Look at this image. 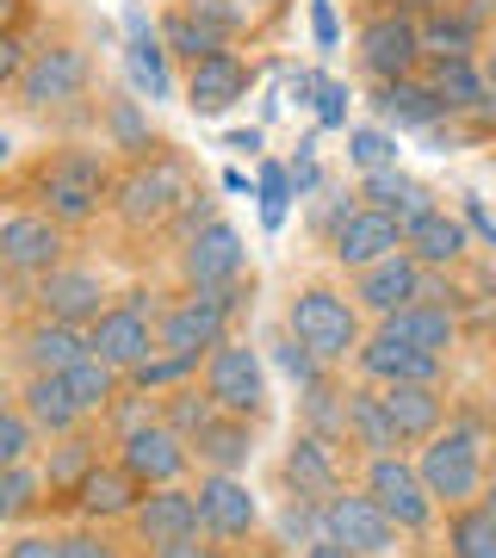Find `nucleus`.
<instances>
[{
	"mask_svg": "<svg viewBox=\"0 0 496 558\" xmlns=\"http://www.w3.org/2000/svg\"><path fill=\"white\" fill-rule=\"evenodd\" d=\"M491 447H496V435L477 416H453L428 447H416V472L428 484V497L440 502V515L459 509V502L484 497V484H491Z\"/></svg>",
	"mask_w": 496,
	"mask_h": 558,
	"instance_id": "1",
	"label": "nucleus"
},
{
	"mask_svg": "<svg viewBox=\"0 0 496 558\" xmlns=\"http://www.w3.org/2000/svg\"><path fill=\"white\" fill-rule=\"evenodd\" d=\"M112 168L94 156V149H50V156L32 168V199L62 223V230H75V223H94L99 205H112Z\"/></svg>",
	"mask_w": 496,
	"mask_h": 558,
	"instance_id": "2",
	"label": "nucleus"
},
{
	"mask_svg": "<svg viewBox=\"0 0 496 558\" xmlns=\"http://www.w3.org/2000/svg\"><path fill=\"white\" fill-rule=\"evenodd\" d=\"M193 193H198L193 168H186L180 156H168V149H156V156L131 161V168L119 174V186H112V211H119L124 230H168Z\"/></svg>",
	"mask_w": 496,
	"mask_h": 558,
	"instance_id": "3",
	"label": "nucleus"
},
{
	"mask_svg": "<svg viewBox=\"0 0 496 558\" xmlns=\"http://www.w3.org/2000/svg\"><path fill=\"white\" fill-rule=\"evenodd\" d=\"M360 311L354 292H341V286H323V279H311V286H298L292 304H286V329H292L311 354L323 360V366H348V360L360 354V341H366V329H360Z\"/></svg>",
	"mask_w": 496,
	"mask_h": 558,
	"instance_id": "4",
	"label": "nucleus"
},
{
	"mask_svg": "<svg viewBox=\"0 0 496 558\" xmlns=\"http://www.w3.org/2000/svg\"><path fill=\"white\" fill-rule=\"evenodd\" d=\"M249 299H255V274L237 279V286H218V292H193V286H186L174 304H161L156 341L168 348V354L205 360L211 348H223V341H230V317H237Z\"/></svg>",
	"mask_w": 496,
	"mask_h": 558,
	"instance_id": "5",
	"label": "nucleus"
},
{
	"mask_svg": "<svg viewBox=\"0 0 496 558\" xmlns=\"http://www.w3.org/2000/svg\"><path fill=\"white\" fill-rule=\"evenodd\" d=\"M360 490H366L403 534H428V527L440 521V502L428 497V484H422V472H416L410 453L366 459V465H360Z\"/></svg>",
	"mask_w": 496,
	"mask_h": 558,
	"instance_id": "6",
	"label": "nucleus"
},
{
	"mask_svg": "<svg viewBox=\"0 0 496 558\" xmlns=\"http://www.w3.org/2000/svg\"><path fill=\"white\" fill-rule=\"evenodd\" d=\"M360 69L373 81H403V75H422L428 62V44H422V20L410 7H378L373 20L360 25Z\"/></svg>",
	"mask_w": 496,
	"mask_h": 558,
	"instance_id": "7",
	"label": "nucleus"
},
{
	"mask_svg": "<svg viewBox=\"0 0 496 558\" xmlns=\"http://www.w3.org/2000/svg\"><path fill=\"white\" fill-rule=\"evenodd\" d=\"M198 385H205V398L218 403L223 416H249V422L267 416V373H261V354L249 341L230 336L223 348H211L205 366H198Z\"/></svg>",
	"mask_w": 496,
	"mask_h": 558,
	"instance_id": "8",
	"label": "nucleus"
},
{
	"mask_svg": "<svg viewBox=\"0 0 496 558\" xmlns=\"http://www.w3.org/2000/svg\"><path fill=\"white\" fill-rule=\"evenodd\" d=\"M94 81V62L81 44H44L25 57V75H20V100L32 112H57V106H75Z\"/></svg>",
	"mask_w": 496,
	"mask_h": 558,
	"instance_id": "9",
	"label": "nucleus"
},
{
	"mask_svg": "<svg viewBox=\"0 0 496 558\" xmlns=\"http://www.w3.org/2000/svg\"><path fill=\"white\" fill-rule=\"evenodd\" d=\"M323 534L341 539V546H354L360 558H391L397 539H403V527H397V521L385 515V509H378L360 484H354V490L341 484L336 497L323 502Z\"/></svg>",
	"mask_w": 496,
	"mask_h": 558,
	"instance_id": "10",
	"label": "nucleus"
},
{
	"mask_svg": "<svg viewBox=\"0 0 496 558\" xmlns=\"http://www.w3.org/2000/svg\"><path fill=\"white\" fill-rule=\"evenodd\" d=\"M354 373L373 379V385H440L447 379V360L428 354V348H416V341H403L391 323H378L373 336L360 341Z\"/></svg>",
	"mask_w": 496,
	"mask_h": 558,
	"instance_id": "11",
	"label": "nucleus"
},
{
	"mask_svg": "<svg viewBox=\"0 0 496 558\" xmlns=\"http://www.w3.org/2000/svg\"><path fill=\"white\" fill-rule=\"evenodd\" d=\"M242 267H249V248H242V230L230 218H211L205 230L180 242V279L193 292H218V286H237Z\"/></svg>",
	"mask_w": 496,
	"mask_h": 558,
	"instance_id": "12",
	"label": "nucleus"
},
{
	"mask_svg": "<svg viewBox=\"0 0 496 558\" xmlns=\"http://www.w3.org/2000/svg\"><path fill=\"white\" fill-rule=\"evenodd\" d=\"M69 255V236L50 211H13L0 218V267L20 279H44L50 267H62Z\"/></svg>",
	"mask_w": 496,
	"mask_h": 558,
	"instance_id": "13",
	"label": "nucleus"
},
{
	"mask_svg": "<svg viewBox=\"0 0 496 558\" xmlns=\"http://www.w3.org/2000/svg\"><path fill=\"white\" fill-rule=\"evenodd\" d=\"M131 534H137L143 553H161V546H180V539L205 534V515H198V497L186 484H156V490H143L137 515L124 521Z\"/></svg>",
	"mask_w": 496,
	"mask_h": 558,
	"instance_id": "14",
	"label": "nucleus"
},
{
	"mask_svg": "<svg viewBox=\"0 0 496 558\" xmlns=\"http://www.w3.org/2000/svg\"><path fill=\"white\" fill-rule=\"evenodd\" d=\"M193 497H198V515H205V534H211V539H223V546L255 539L261 502H255V490H249L242 472H205Z\"/></svg>",
	"mask_w": 496,
	"mask_h": 558,
	"instance_id": "15",
	"label": "nucleus"
},
{
	"mask_svg": "<svg viewBox=\"0 0 496 558\" xmlns=\"http://www.w3.org/2000/svg\"><path fill=\"white\" fill-rule=\"evenodd\" d=\"M422 279H428V267H422L410 248H397V255L373 260V267H360L348 292H354V304H360L373 323H385V317H397L403 304L422 299Z\"/></svg>",
	"mask_w": 496,
	"mask_h": 558,
	"instance_id": "16",
	"label": "nucleus"
},
{
	"mask_svg": "<svg viewBox=\"0 0 496 558\" xmlns=\"http://www.w3.org/2000/svg\"><path fill=\"white\" fill-rule=\"evenodd\" d=\"M119 459L137 472L143 484H149V490H156V484H180V478H186V465H193V440L174 435V428L156 416V422H143V428H124V435H119Z\"/></svg>",
	"mask_w": 496,
	"mask_h": 558,
	"instance_id": "17",
	"label": "nucleus"
},
{
	"mask_svg": "<svg viewBox=\"0 0 496 558\" xmlns=\"http://www.w3.org/2000/svg\"><path fill=\"white\" fill-rule=\"evenodd\" d=\"M87 341H94V354L99 360H112L119 373H137L143 360L156 354L161 341H156V317L149 311H137V304H106L94 323H87Z\"/></svg>",
	"mask_w": 496,
	"mask_h": 558,
	"instance_id": "18",
	"label": "nucleus"
},
{
	"mask_svg": "<svg viewBox=\"0 0 496 558\" xmlns=\"http://www.w3.org/2000/svg\"><path fill=\"white\" fill-rule=\"evenodd\" d=\"M99 465H106V453H99V435L87 422L69 428V435H50V453H44V502L50 509H75L81 484L94 478Z\"/></svg>",
	"mask_w": 496,
	"mask_h": 558,
	"instance_id": "19",
	"label": "nucleus"
},
{
	"mask_svg": "<svg viewBox=\"0 0 496 558\" xmlns=\"http://www.w3.org/2000/svg\"><path fill=\"white\" fill-rule=\"evenodd\" d=\"M32 299H38V317H57V323H75V329H87V323L106 311V279L94 274V267H50V274L32 286Z\"/></svg>",
	"mask_w": 496,
	"mask_h": 558,
	"instance_id": "20",
	"label": "nucleus"
},
{
	"mask_svg": "<svg viewBox=\"0 0 496 558\" xmlns=\"http://www.w3.org/2000/svg\"><path fill=\"white\" fill-rule=\"evenodd\" d=\"M397 248H403V223L385 218V211H373V205H354V211L329 230V255H336V267H348V274L397 255Z\"/></svg>",
	"mask_w": 496,
	"mask_h": 558,
	"instance_id": "21",
	"label": "nucleus"
},
{
	"mask_svg": "<svg viewBox=\"0 0 496 558\" xmlns=\"http://www.w3.org/2000/svg\"><path fill=\"white\" fill-rule=\"evenodd\" d=\"M249 87H255V69H249L237 50H218V57L193 62V75H186V106H193L198 119H223L230 106L249 100Z\"/></svg>",
	"mask_w": 496,
	"mask_h": 558,
	"instance_id": "22",
	"label": "nucleus"
},
{
	"mask_svg": "<svg viewBox=\"0 0 496 558\" xmlns=\"http://www.w3.org/2000/svg\"><path fill=\"white\" fill-rule=\"evenodd\" d=\"M378 398H385V410H391L403 447H428V440L453 422L447 385H378Z\"/></svg>",
	"mask_w": 496,
	"mask_h": 558,
	"instance_id": "23",
	"label": "nucleus"
},
{
	"mask_svg": "<svg viewBox=\"0 0 496 558\" xmlns=\"http://www.w3.org/2000/svg\"><path fill=\"white\" fill-rule=\"evenodd\" d=\"M279 478H286V490H292L298 502H329L341 490L336 447L323 435H311V428H298V440L286 447V459H279Z\"/></svg>",
	"mask_w": 496,
	"mask_h": 558,
	"instance_id": "24",
	"label": "nucleus"
},
{
	"mask_svg": "<svg viewBox=\"0 0 496 558\" xmlns=\"http://www.w3.org/2000/svg\"><path fill=\"white\" fill-rule=\"evenodd\" d=\"M143 490L149 484L124 465V459H106L94 478L81 484V497H75V515L81 521H99V527H112V521H131L137 515V502H143Z\"/></svg>",
	"mask_w": 496,
	"mask_h": 558,
	"instance_id": "25",
	"label": "nucleus"
},
{
	"mask_svg": "<svg viewBox=\"0 0 496 558\" xmlns=\"http://www.w3.org/2000/svg\"><path fill=\"white\" fill-rule=\"evenodd\" d=\"M416 20H422L428 57H477V50H484V20H491V7H484V0H447V7H428Z\"/></svg>",
	"mask_w": 496,
	"mask_h": 558,
	"instance_id": "26",
	"label": "nucleus"
},
{
	"mask_svg": "<svg viewBox=\"0 0 496 558\" xmlns=\"http://www.w3.org/2000/svg\"><path fill=\"white\" fill-rule=\"evenodd\" d=\"M403 248L428 267V274H453V267H465V255H472V236H465V223L453 218V211H422V218L403 223Z\"/></svg>",
	"mask_w": 496,
	"mask_h": 558,
	"instance_id": "27",
	"label": "nucleus"
},
{
	"mask_svg": "<svg viewBox=\"0 0 496 558\" xmlns=\"http://www.w3.org/2000/svg\"><path fill=\"white\" fill-rule=\"evenodd\" d=\"M348 447H354L360 459H385V453H410L403 447V435H397L391 410H385V398H378L373 379L348 385Z\"/></svg>",
	"mask_w": 496,
	"mask_h": 558,
	"instance_id": "28",
	"label": "nucleus"
},
{
	"mask_svg": "<svg viewBox=\"0 0 496 558\" xmlns=\"http://www.w3.org/2000/svg\"><path fill=\"white\" fill-rule=\"evenodd\" d=\"M422 81L435 87V100L447 119H465V112H484V100H491V81H484V62L477 57H428L422 62Z\"/></svg>",
	"mask_w": 496,
	"mask_h": 558,
	"instance_id": "29",
	"label": "nucleus"
},
{
	"mask_svg": "<svg viewBox=\"0 0 496 558\" xmlns=\"http://www.w3.org/2000/svg\"><path fill=\"white\" fill-rule=\"evenodd\" d=\"M20 354H25V366H32V373H69L75 360L94 354V341H87V329H75V323L38 317L20 336Z\"/></svg>",
	"mask_w": 496,
	"mask_h": 558,
	"instance_id": "30",
	"label": "nucleus"
},
{
	"mask_svg": "<svg viewBox=\"0 0 496 558\" xmlns=\"http://www.w3.org/2000/svg\"><path fill=\"white\" fill-rule=\"evenodd\" d=\"M193 459L205 472H249V459H255V422L249 416H211L205 428L193 435Z\"/></svg>",
	"mask_w": 496,
	"mask_h": 558,
	"instance_id": "31",
	"label": "nucleus"
},
{
	"mask_svg": "<svg viewBox=\"0 0 496 558\" xmlns=\"http://www.w3.org/2000/svg\"><path fill=\"white\" fill-rule=\"evenodd\" d=\"M360 205H373L385 218L410 223V218H422V211H435V193H428L422 180H410L403 168H373V174L360 180Z\"/></svg>",
	"mask_w": 496,
	"mask_h": 558,
	"instance_id": "32",
	"label": "nucleus"
},
{
	"mask_svg": "<svg viewBox=\"0 0 496 558\" xmlns=\"http://www.w3.org/2000/svg\"><path fill=\"white\" fill-rule=\"evenodd\" d=\"M62 385H69V398H75V410L87 422H106V410L124 398V373L112 366V360H99V354H87V360H75L69 373H62Z\"/></svg>",
	"mask_w": 496,
	"mask_h": 558,
	"instance_id": "33",
	"label": "nucleus"
},
{
	"mask_svg": "<svg viewBox=\"0 0 496 558\" xmlns=\"http://www.w3.org/2000/svg\"><path fill=\"white\" fill-rule=\"evenodd\" d=\"M378 119H391L397 131H428V124L440 119V100H435V87L422 75H403V81H378Z\"/></svg>",
	"mask_w": 496,
	"mask_h": 558,
	"instance_id": "34",
	"label": "nucleus"
},
{
	"mask_svg": "<svg viewBox=\"0 0 496 558\" xmlns=\"http://www.w3.org/2000/svg\"><path fill=\"white\" fill-rule=\"evenodd\" d=\"M20 410L32 422H38V435H69V428H81V410L75 398H69V385H62V373H32L20 391Z\"/></svg>",
	"mask_w": 496,
	"mask_h": 558,
	"instance_id": "35",
	"label": "nucleus"
},
{
	"mask_svg": "<svg viewBox=\"0 0 496 558\" xmlns=\"http://www.w3.org/2000/svg\"><path fill=\"white\" fill-rule=\"evenodd\" d=\"M397 329L403 341H416V348H428V354H453L459 348V311H447V304H428V299H416V304H403L397 317H385Z\"/></svg>",
	"mask_w": 496,
	"mask_h": 558,
	"instance_id": "36",
	"label": "nucleus"
},
{
	"mask_svg": "<svg viewBox=\"0 0 496 558\" xmlns=\"http://www.w3.org/2000/svg\"><path fill=\"white\" fill-rule=\"evenodd\" d=\"M440 534H447V558H496V515L484 497L447 509Z\"/></svg>",
	"mask_w": 496,
	"mask_h": 558,
	"instance_id": "37",
	"label": "nucleus"
},
{
	"mask_svg": "<svg viewBox=\"0 0 496 558\" xmlns=\"http://www.w3.org/2000/svg\"><path fill=\"white\" fill-rule=\"evenodd\" d=\"M161 50H168V57H186V62H205V57H218V50H230V38H223L218 25L198 20L193 7H174V13L161 20Z\"/></svg>",
	"mask_w": 496,
	"mask_h": 558,
	"instance_id": "38",
	"label": "nucleus"
},
{
	"mask_svg": "<svg viewBox=\"0 0 496 558\" xmlns=\"http://www.w3.org/2000/svg\"><path fill=\"white\" fill-rule=\"evenodd\" d=\"M44 509V465H0V521H25Z\"/></svg>",
	"mask_w": 496,
	"mask_h": 558,
	"instance_id": "39",
	"label": "nucleus"
},
{
	"mask_svg": "<svg viewBox=\"0 0 496 558\" xmlns=\"http://www.w3.org/2000/svg\"><path fill=\"white\" fill-rule=\"evenodd\" d=\"M198 366H205V360L156 348V354L143 360L137 373H124V379H131V391H149V398H156V391H180V385H193V379H198Z\"/></svg>",
	"mask_w": 496,
	"mask_h": 558,
	"instance_id": "40",
	"label": "nucleus"
},
{
	"mask_svg": "<svg viewBox=\"0 0 496 558\" xmlns=\"http://www.w3.org/2000/svg\"><path fill=\"white\" fill-rule=\"evenodd\" d=\"M131 75H137V87H149V94H168V50H161V32H149L143 20H131Z\"/></svg>",
	"mask_w": 496,
	"mask_h": 558,
	"instance_id": "41",
	"label": "nucleus"
},
{
	"mask_svg": "<svg viewBox=\"0 0 496 558\" xmlns=\"http://www.w3.org/2000/svg\"><path fill=\"white\" fill-rule=\"evenodd\" d=\"M106 131H112V143H119L131 161H143V156H156V149H168V143L149 137V119L137 112V100H112V106H106Z\"/></svg>",
	"mask_w": 496,
	"mask_h": 558,
	"instance_id": "42",
	"label": "nucleus"
},
{
	"mask_svg": "<svg viewBox=\"0 0 496 558\" xmlns=\"http://www.w3.org/2000/svg\"><path fill=\"white\" fill-rule=\"evenodd\" d=\"M211 416H218V403L205 398V385H198V379H193V385H180V391H168V398H161V422H168L174 435H186V440H193Z\"/></svg>",
	"mask_w": 496,
	"mask_h": 558,
	"instance_id": "43",
	"label": "nucleus"
},
{
	"mask_svg": "<svg viewBox=\"0 0 496 558\" xmlns=\"http://www.w3.org/2000/svg\"><path fill=\"white\" fill-rule=\"evenodd\" d=\"M32 447H38V422L7 403V410H0V465H25Z\"/></svg>",
	"mask_w": 496,
	"mask_h": 558,
	"instance_id": "44",
	"label": "nucleus"
},
{
	"mask_svg": "<svg viewBox=\"0 0 496 558\" xmlns=\"http://www.w3.org/2000/svg\"><path fill=\"white\" fill-rule=\"evenodd\" d=\"M69 539V558H124V546L99 521H87V527H75V534H62Z\"/></svg>",
	"mask_w": 496,
	"mask_h": 558,
	"instance_id": "45",
	"label": "nucleus"
},
{
	"mask_svg": "<svg viewBox=\"0 0 496 558\" xmlns=\"http://www.w3.org/2000/svg\"><path fill=\"white\" fill-rule=\"evenodd\" d=\"M186 7H193L205 25H218L223 38H237L242 25H249V7H242V0H186Z\"/></svg>",
	"mask_w": 496,
	"mask_h": 558,
	"instance_id": "46",
	"label": "nucleus"
},
{
	"mask_svg": "<svg viewBox=\"0 0 496 558\" xmlns=\"http://www.w3.org/2000/svg\"><path fill=\"white\" fill-rule=\"evenodd\" d=\"M354 161L373 174V168H397V143L378 137V131H354Z\"/></svg>",
	"mask_w": 496,
	"mask_h": 558,
	"instance_id": "47",
	"label": "nucleus"
},
{
	"mask_svg": "<svg viewBox=\"0 0 496 558\" xmlns=\"http://www.w3.org/2000/svg\"><path fill=\"white\" fill-rule=\"evenodd\" d=\"M25 57H32V50L20 44V32H0V94H7V87H20Z\"/></svg>",
	"mask_w": 496,
	"mask_h": 558,
	"instance_id": "48",
	"label": "nucleus"
},
{
	"mask_svg": "<svg viewBox=\"0 0 496 558\" xmlns=\"http://www.w3.org/2000/svg\"><path fill=\"white\" fill-rule=\"evenodd\" d=\"M7 558H69V539L62 534H20L7 546Z\"/></svg>",
	"mask_w": 496,
	"mask_h": 558,
	"instance_id": "49",
	"label": "nucleus"
},
{
	"mask_svg": "<svg viewBox=\"0 0 496 558\" xmlns=\"http://www.w3.org/2000/svg\"><path fill=\"white\" fill-rule=\"evenodd\" d=\"M149 558H237L223 539H211V534H193V539H180V546H161V553H149Z\"/></svg>",
	"mask_w": 496,
	"mask_h": 558,
	"instance_id": "50",
	"label": "nucleus"
},
{
	"mask_svg": "<svg viewBox=\"0 0 496 558\" xmlns=\"http://www.w3.org/2000/svg\"><path fill=\"white\" fill-rule=\"evenodd\" d=\"M304 558H360L354 546H341V539H329V534H317L311 546H304Z\"/></svg>",
	"mask_w": 496,
	"mask_h": 558,
	"instance_id": "51",
	"label": "nucleus"
},
{
	"mask_svg": "<svg viewBox=\"0 0 496 558\" xmlns=\"http://www.w3.org/2000/svg\"><path fill=\"white\" fill-rule=\"evenodd\" d=\"M25 13H32V0H0V32H20Z\"/></svg>",
	"mask_w": 496,
	"mask_h": 558,
	"instance_id": "52",
	"label": "nucleus"
},
{
	"mask_svg": "<svg viewBox=\"0 0 496 558\" xmlns=\"http://www.w3.org/2000/svg\"><path fill=\"white\" fill-rule=\"evenodd\" d=\"M311 20H317V38L323 44H336V13H329V0H317V7H311Z\"/></svg>",
	"mask_w": 496,
	"mask_h": 558,
	"instance_id": "53",
	"label": "nucleus"
},
{
	"mask_svg": "<svg viewBox=\"0 0 496 558\" xmlns=\"http://www.w3.org/2000/svg\"><path fill=\"white\" fill-rule=\"evenodd\" d=\"M237 558H292V553H279V546H242Z\"/></svg>",
	"mask_w": 496,
	"mask_h": 558,
	"instance_id": "54",
	"label": "nucleus"
},
{
	"mask_svg": "<svg viewBox=\"0 0 496 558\" xmlns=\"http://www.w3.org/2000/svg\"><path fill=\"white\" fill-rule=\"evenodd\" d=\"M403 7H410V13H428V7H447V0H403Z\"/></svg>",
	"mask_w": 496,
	"mask_h": 558,
	"instance_id": "55",
	"label": "nucleus"
},
{
	"mask_svg": "<svg viewBox=\"0 0 496 558\" xmlns=\"http://www.w3.org/2000/svg\"><path fill=\"white\" fill-rule=\"evenodd\" d=\"M484 81L496 87V44H491V57H484Z\"/></svg>",
	"mask_w": 496,
	"mask_h": 558,
	"instance_id": "56",
	"label": "nucleus"
},
{
	"mask_svg": "<svg viewBox=\"0 0 496 558\" xmlns=\"http://www.w3.org/2000/svg\"><path fill=\"white\" fill-rule=\"evenodd\" d=\"M7 156H13V137H7V131H0V168H7Z\"/></svg>",
	"mask_w": 496,
	"mask_h": 558,
	"instance_id": "57",
	"label": "nucleus"
},
{
	"mask_svg": "<svg viewBox=\"0 0 496 558\" xmlns=\"http://www.w3.org/2000/svg\"><path fill=\"white\" fill-rule=\"evenodd\" d=\"M484 502H491V515H496V478H491V484H484Z\"/></svg>",
	"mask_w": 496,
	"mask_h": 558,
	"instance_id": "58",
	"label": "nucleus"
},
{
	"mask_svg": "<svg viewBox=\"0 0 496 558\" xmlns=\"http://www.w3.org/2000/svg\"><path fill=\"white\" fill-rule=\"evenodd\" d=\"M491 478H496V447H491Z\"/></svg>",
	"mask_w": 496,
	"mask_h": 558,
	"instance_id": "59",
	"label": "nucleus"
},
{
	"mask_svg": "<svg viewBox=\"0 0 496 558\" xmlns=\"http://www.w3.org/2000/svg\"><path fill=\"white\" fill-rule=\"evenodd\" d=\"M0 410H7V385H0Z\"/></svg>",
	"mask_w": 496,
	"mask_h": 558,
	"instance_id": "60",
	"label": "nucleus"
},
{
	"mask_svg": "<svg viewBox=\"0 0 496 558\" xmlns=\"http://www.w3.org/2000/svg\"><path fill=\"white\" fill-rule=\"evenodd\" d=\"M267 7H286V0H267Z\"/></svg>",
	"mask_w": 496,
	"mask_h": 558,
	"instance_id": "61",
	"label": "nucleus"
},
{
	"mask_svg": "<svg viewBox=\"0 0 496 558\" xmlns=\"http://www.w3.org/2000/svg\"><path fill=\"white\" fill-rule=\"evenodd\" d=\"M491 348H496V329H491Z\"/></svg>",
	"mask_w": 496,
	"mask_h": 558,
	"instance_id": "62",
	"label": "nucleus"
},
{
	"mask_svg": "<svg viewBox=\"0 0 496 558\" xmlns=\"http://www.w3.org/2000/svg\"><path fill=\"white\" fill-rule=\"evenodd\" d=\"M484 7H496V0H484Z\"/></svg>",
	"mask_w": 496,
	"mask_h": 558,
	"instance_id": "63",
	"label": "nucleus"
},
{
	"mask_svg": "<svg viewBox=\"0 0 496 558\" xmlns=\"http://www.w3.org/2000/svg\"><path fill=\"white\" fill-rule=\"evenodd\" d=\"M0 558H7V553H0Z\"/></svg>",
	"mask_w": 496,
	"mask_h": 558,
	"instance_id": "64",
	"label": "nucleus"
}]
</instances>
